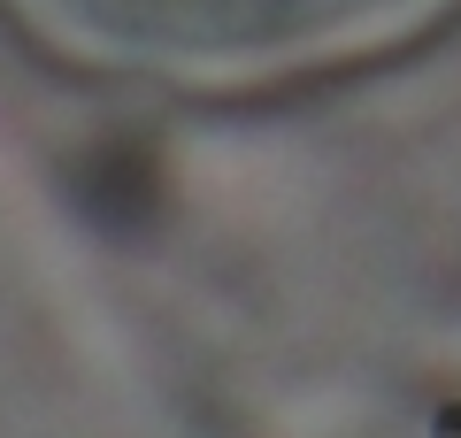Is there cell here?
Instances as JSON below:
<instances>
[{
  "instance_id": "obj_1",
  "label": "cell",
  "mask_w": 461,
  "mask_h": 438,
  "mask_svg": "<svg viewBox=\"0 0 461 438\" xmlns=\"http://www.w3.org/2000/svg\"><path fill=\"white\" fill-rule=\"evenodd\" d=\"M461 431V407H446V415H438V438H454Z\"/></svg>"
}]
</instances>
